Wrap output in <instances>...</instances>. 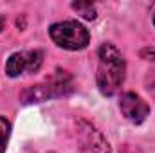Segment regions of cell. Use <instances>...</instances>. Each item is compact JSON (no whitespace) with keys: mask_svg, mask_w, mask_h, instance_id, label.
<instances>
[{"mask_svg":"<svg viewBox=\"0 0 155 153\" xmlns=\"http://www.w3.org/2000/svg\"><path fill=\"white\" fill-rule=\"evenodd\" d=\"M9 133H11V124L5 117H0V153L5 151L7 142H9Z\"/></svg>","mask_w":155,"mask_h":153,"instance_id":"7","label":"cell"},{"mask_svg":"<svg viewBox=\"0 0 155 153\" xmlns=\"http://www.w3.org/2000/svg\"><path fill=\"white\" fill-rule=\"evenodd\" d=\"M97 86L103 96H114L124 81V58L112 43H103L97 52Z\"/></svg>","mask_w":155,"mask_h":153,"instance_id":"1","label":"cell"},{"mask_svg":"<svg viewBox=\"0 0 155 153\" xmlns=\"http://www.w3.org/2000/svg\"><path fill=\"white\" fill-rule=\"evenodd\" d=\"M153 24H155V9H153Z\"/></svg>","mask_w":155,"mask_h":153,"instance_id":"11","label":"cell"},{"mask_svg":"<svg viewBox=\"0 0 155 153\" xmlns=\"http://www.w3.org/2000/svg\"><path fill=\"white\" fill-rule=\"evenodd\" d=\"M78 141L81 153H110V146L105 135L85 121L78 124Z\"/></svg>","mask_w":155,"mask_h":153,"instance_id":"4","label":"cell"},{"mask_svg":"<svg viewBox=\"0 0 155 153\" xmlns=\"http://www.w3.org/2000/svg\"><path fill=\"white\" fill-rule=\"evenodd\" d=\"M72 7L81 13V16L83 18H87V20H94L96 18V7L88 2V4H83V2H74L72 4Z\"/></svg>","mask_w":155,"mask_h":153,"instance_id":"8","label":"cell"},{"mask_svg":"<svg viewBox=\"0 0 155 153\" xmlns=\"http://www.w3.org/2000/svg\"><path fill=\"white\" fill-rule=\"evenodd\" d=\"M71 90H72L71 76L65 70H56V74H52L47 81L29 86L22 94V99L25 103H40V101H47L58 96H65Z\"/></svg>","mask_w":155,"mask_h":153,"instance_id":"2","label":"cell"},{"mask_svg":"<svg viewBox=\"0 0 155 153\" xmlns=\"http://www.w3.org/2000/svg\"><path fill=\"white\" fill-rule=\"evenodd\" d=\"M119 108H121V112L123 115L128 119V121H132L134 124H141L148 114H150V106L146 105V101H143L137 94H134V92H126V94H123L121 96V99H119Z\"/></svg>","mask_w":155,"mask_h":153,"instance_id":"6","label":"cell"},{"mask_svg":"<svg viewBox=\"0 0 155 153\" xmlns=\"http://www.w3.org/2000/svg\"><path fill=\"white\" fill-rule=\"evenodd\" d=\"M43 54L41 50H25V52H15L9 56L5 63V72L7 76L16 77L24 72H36L41 67Z\"/></svg>","mask_w":155,"mask_h":153,"instance_id":"5","label":"cell"},{"mask_svg":"<svg viewBox=\"0 0 155 153\" xmlns=\"http://www.w3.org/2000/svg\"><path fill=\"white\" fill-rule=\"evenodd\" d=\"M141 56H143L144 60L155 61V47H148V49H143V50H141Z\"/></svg>","mask_w":155,"mask_h":153,"instance_id":"9","label":"cell"},{"mask_svg":"<svg viewBox=\"0 0 155 153\" xmlns=\"http://www.w3.org/2000/svg\"><path fill=\"white\" fill-rule=\"evenodd\" d=\"M49 34L58 47L67 49V50H81L90 41V34H88L87 27H83L76 20L58 22V24L51 25Z\"/></svg>","mask_w":155,"mask_h":153,"instance_id":"3","label":"cell"},{"mask_svg":"<svg viewBox=\"0 0 155 153\" xmlns=\"http://www.w3.org/2000/svg\"><path fill=\"white\" fill-rule=\"evenodd\" d=\"M2 29H4V16H0V33H2Z\"/></svg>","mask_w":155,"mask_h":153,"instance_id":"10","label":"cell"}]
</instances>
